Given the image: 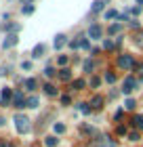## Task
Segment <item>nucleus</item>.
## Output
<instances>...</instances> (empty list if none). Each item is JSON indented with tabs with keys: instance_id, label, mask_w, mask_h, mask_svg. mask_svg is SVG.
Masks as SVG:
<instances>
[{
	"instance_id": "nucleus-1",
	"label": "nucleus",
	"mask_w": 143,
	"mask_h": 147,
	"mask_svg": "<svg viewBox=\"0 0 143 147\" xmlns=\"http://www.w3.org/2000/svg\"><path fill=\"white\" fill-rule=\"evenodd\" d=\"M13 122H15V128H17L19 135H25V132H30V128H32L30 118H28V116H23V113H15Z\"/></svg>"
},
{
	"instance_id": "nucleus-2",
	"label": "nucleus",
	"mask_w": 143,
	"mask_h": 147,
	"mask_svg": "<svg viewBox=\"0 0 143 147\" xmlns=\"http://www.w3.org/2000/svg\"><path fill=\"white\" fill-rule=\"evenodd\" d=\"M116 63H118V67L128 69V67H133V65H135V59H133V55H120Z\"/></svg>"
},
{
	"instance_id": "nucleus-3",
	"label": "nucleus",
	"mask_w": 143,
	"mask_h": 147,
	"mask_svg": "<svg viewBox=\"0 0 143 147\" xmlns=\"http://www.w3.org/2000/svg\"><path fill=\"white\" fill-rule=\"evenodd\" d=\"M25 101H28V99L23 97L21 90H15V92H13V107L21 109V107H25Z\"/></svg>"
},
{
	"instance_id": "nucleus-4",
	"label": "nucleus",
	"mask_w": 143,
	"mask_h": 147,
	"mask_svg": "<svg viewBox=\"0 0 143 147\" xmlns=\"http://www.w3.org/2000/svg\"><path fill=\"white\" fill-rule=\"evenodd\" d=\"M0 105H4V107L6 105H13V90L6 88V86L2 88V92H0Z\"/></svg>"
},
{
	"instance_id": "nucleus-5",
	"label": "nucleus",
	"mask_w": 143,
	"mask_h": 147,
	"mask_svg": "<svg viewBox=\"0 0 143 147\" xmlns=\"http://www.w3.org/2000/svg\"><path fill=\"white\" fill-rule=\"evenodd\" d=\"M135 88H137V80L128 76V78L124 80V86H122V92H124V95H131V92H133Z\"/></svg>"
},
{
	"instance_id": "nucleus-6",
	"label": "nucleus",
	"mask_w": 143,
	"mask_h": 147,
	"mask_svg": "<svg viewBox=\"0 0 143 147\" xmlns=\"http://www.w3.org/2000/svg\"><path fill=\"white\" fill-rule=\"evenodd\" d=\"M101 34H103V30H101V25L99 23H93L91 28H88V38H93V40H99Z\"/></svg>"
},
{
	"instance_id": "nucleus-7",
	"label": "nucleus",
	"mask_w": 143,
	"mask_h": 147,
	"mask_svg": "<svg viewBox=\"0 0 143 147\" xmlns=\"http://www.w3.org/2000/svg\"><path fill=\"white\" fill-rule=\"evenodd\" d=\"M17 40H19V38H17L15 34H9V36L4 38V42H2V49H13V46L17 44Z\"/></svg>"
},
{
	"instance_id": "nucleus-8",
	"label": "nucleus",
	"mask_w": 143,
	"mask_h": 147,
	"mask_svg": "<svg viewBox=\"0 0 143 147\" xmlns=\"http://www.w3.org/2000/svg\"><path fill=\"white\" fill-rule=\"evenodd\" d=\"M53 46H55V51H61L65 46V36L63 34H57L55 40H53Z\"/></svg>"
},
{
	"instance_id": "nucleus-9",
	"label": "nucleus",
	"mask_w": 143,
	"mask_h": 147,
	"mask_svg": "<svg viewBox=\"0 0 143 147\" xmlns=\"http://www.w3.org/2000/svg\"><path fill=\"white\" fill-rule=\"evenodd\" d=\"M103 9H105V2H103V0H95L93 6H91V13H101Z\"/></svg>"
},
{
	"instance_id": "nucleus-10",
	"label": "nucleus",
	"mask_w": 143,
	"mask_h": 147,
	"mask_svg": "<svg viewBox=\"0 0 143 147\" xmlns=\"http://www.w3.org/2000/svg\"><path fill=\"white\" fill-rule=\"evenodd\" d=\"M103 107V97H93V101H91V109H101Z\"/></svg>"
},
{
	"instance_id": "nucleus-11",
	"label": "nucleus",
	"mask_w": 143,
	"mask_h": 147,
	"mask_svg": "<svg viewBox=\"0 0 143 147\" xmlns=\"http://www.w3.org/2000/svg\"><path fill=\"white\" fill-rule=\"evenodd\" d=\"M44 55V44H38V46H34V51H32V57L34 59H40Z\"/></svg>"
},
{
	"instance_id": "nucleus-12",
	"label": "nucleus",
	"mask_w": 143,
	"mask_h": 147,
	"mask_svg": "<svg viewBox=\"0 0 143 147\" xmlns=\"http://www.w3.org/2000/svg\"><path fill=\"white\" fill-rule=\"evenodd\" d=\"M59 78L63 80V82H70V80H72V71L67 69V67H63V69L59 71Z\"/></svg>"
},
{
	"instance_id": "nucleus-13",
	"label": "nucleus",
	"mask_w": 143,
	"mask_h": 147,
	"mask_svg": "<svg viewBox=\"0 0 143 147\" xmlns=\"http://www.w3.org/2000/svg\"><path fill=\"white\" fill-rule=\"evenodd\" d=\"M57 143H59V139H57L55 135H51V137L44 139V145H46V147H57Z\"/></svg>"
},
{
	"instance_id": "nucleus-14",
	"label": "nucleus",
	"mask_w": 143,
	"mask_h": 147,
	"mask_svg": "<svg viewBox=\"0 0 143 147\" xmlns=\"http://www.w3.org/2000/svg\"><path fill=\"white\" fill-rule=\"evenodd\" d=\"M84 86H86V82H84L82 78H78V80H74V82H72V88L74 90H82Z\"/></svg>"
},
{
	"instance_id": "nucleus-15",
	"label": "nucleus",
	"mask_w": 143,
	"mask_h": 147,
	"mask_svg": "<svg viewBox=\"0 0 143 147\" xmlns=\"http://www.w3.org/2000/svg\"><path fill=\"white\" fill-rule=\"evenodd\" d=\"M38 97H28V101H25V107H32V109H36L38 107Z\"/></svg>"
},
{
	"instance_id": "nucleus-16",
	"label": "nucleus",
	"mask_w": 143,
	"mask_h": 147,
	"mask_svg": "<svg viewBox=\"0 0 143 147\" xmlns=\"http://www.w3.org/2000/svg\"><path fill=\"white\" fill-rule=\"evenodd\" d=\"M44 92H46L49 97H55V95H57V88H55L53 84H44Z\"/></svg>"
},
{
	"instance_id": "nucleus-17",
	"label": "nucleus",
	"mask_w": 143,
	"mask_h": 147,
	"mask_svg": "<svg viewBox=\"0 0 143 147\" xmlns=\"http://www.w3.org/2000/svg\"><path fill=\"white\" fill-rule=\"evenodd\" d=\"M120 32H122V25H120V23H112V25H110V34H112V36L120 34Z\"/></svg>"
},
{
	"instance_id": "nucleus-18",
	"label": "nucleus",
	"mask_w": 143,
	"mask_h": 147,
	"mask_svg": "<svg viewBox=\"0 0 143 147\" xmlns=\"http://www.w3.org/2000/svg\"><path fill=\"white\" fill-rule=\"evenodd\" d=\"M36 86H38V82H36L34 78H28V80H25V88H28V90H34Z\"/></svg>"
},
{
	"instance_id": "nucleus-19",
	"label": "nucleus",
	"mask_w": 143,
	"mask_h": 147,
	"mask_svg": "<svg viewBox=\"0 0 143 147\" xmlns=\"http://www.w3.org/2000/svg\"><path fill=\"white\" fill-rule=\"evenodd\" d=\"M137 107V101H135V99H126L124 101V109H135Z\"/></svg>"
},
{
	"instance_id": "nucleus-20",
	"label": "nucleus",
	"mask_w": 143,
	"mask_h": 147,
	"mask_svg": "<svg viewBox=\"0 0 143 147\" xmlns=\"http://www.w3.org/2000/svg\"><path fill=\"white\" fill-rule=\"evenodd\" d=\"M80 130H82V132H88V135H95V137H97V130H95L93 126H88V124H82V128H80Z\"/></svg>"
},
{
	"instance_id": "nucleus-21",
	"label": "nucleus",
	"mask_w": 143,
	"mask_h": 147,
	"mask_svg": "<svg viewBox=\"0 0 143 147\" xmlns=\"http://www.w3.org/2000/svg\"><path fill=\"white\" fill-rule=\"evenodd\" d=\"M114 17L118 19V17H120V13H118V11H114V9H110V11H105V19H114Z\"/></svg>"
},
{
	"instance_id": "nucleus-22",
	"label": "nucleus",
	"mask_w": 143,
	"mask_h": 147,
	"mask_svg": "<svg viewBox=\"0 0 143 147\" xmlns=\"http://www.w3.org/2000/svg\"><path fill=\"white\" fill-rule=\"evenodd\" d=\"M82 67H84V71H93V67H95V61H93V59H86Z\"/></svg>"
},
{
	"instance_id": "nucleus-23",
	"label": "nucleus",
	"mask_w": 143,
	"mask_h": 147,
	"mask_svg": "<svg viewBox=\"0 0 143 147\" xmlns=\"http://www.w3.org/2000/svg\"><path fill=\"white\" fill-rule=\"evenodd\" d=\"M80 49H84V51H91V42H88V40L82 36L80 38Z\"/></svg>"
},
{
	"instance_id": "nucleus-24",
	"label": "nucleus",
	"mask_w": 143,
	"mask_h": 147,
	"mask_svg": "<svg viewBox=\"0 0 143 147\" xmlns=\"http://www.w3.org/2000/svg\"><path fill=\"white\" fill-rule=\"evenodd\" d=\"M55 74H57L55 67H51V65H46V67H44V76H46V78H53Z\"/></svg>"
},
{
	"instance_id": "nucleus-25",
	"label": "nucleus",
	"mask_w": 143,
	"mask_h": 147,
	"mask_svg": "<svg viewBox=\"0 0 143 147\" xmlns=\"http://www.w3.org/2000/svg\"><path fill=\"white\" fill-rule=\"evenodd\" d=\"M78 109L82 111V113H91V103H80Z\"/></svg>"
},
{
	"instance_id": "nucleus-26",
	"label": "nucleus",
	"mask_w": 143,
	"mask_h": 147,
	"mask_svg": "<svg viewBox=\"0 0 143 147\" xmlns=\"http://www.w3.org/2000/svg\"><path fill=\"white\" fill-rule=\"evenodd\" d=\"M80 38H82V36H78V38L70 40V46H72V49H80Z\"/></svg>"
},
{
	"instance_id": "nucleus-27",
	"label": "nucleus",
	"mask_w": 143,
	"mask_h": 147,
	"mask_svg": "<svg viewBox=\"0 0 143 147\" xmlns=\"http://www.w3.org/2000/svg\"><path fill=\"white\" fill-rule=\"evenodd\" d=\"M21 11H23V15H32V13H34V4H25Z\"/></svg>"
},
{
	"instance_id": "nucleus-28",
	"label": "nucleus",
	"mask_w": 143,
	"mask_h": 147,
	"mask_svg": "<svg viewBox=\"0 0 143 147\" xmlns=\"http://www.w3.org/2000/svg\"><path fill=\"white\" fill-rule=\"evenodd\" d=\"M135 126L143 130V116H135Z\"/></svg>"
},
{
	"instance_id": "nucleus-29",
	"label": "nucleus",
	"mask_w": 143,
	"mask_h": 147,
	"mask_svg": "<svg viewBox=\"0 0 143 147\" xmlns=\"http://www.w3.org/2000/svg\"><path fill=\"white\" fill-rule=\"evenodd\" d=\"M55 132H57V135H61V132H65V124L57 122V124H55Z\"/></svg>"
},
{
	"instance_id": "nucleus-30",
	"label": "nucleus",
	"mask_w": 143,
	"mask_h": 147,
	"mask_svg": "<svg viewBox=\"0 0 143 147\" xmlns=\"http://www.w3.org/2000/svg\"><path fill=\"white\" fill-rule=\"evenodd\" d=\"M139 139H141V137H139V132H128V141H133V143H135V141H139Z\"/></svg>"
},
{
	"instance_id": "nucleus-31",
	"label": "nucleus",
	"mask_w": 143,
	"mask_h": 147,
	"mask_svg": "<svg viewBox=\"0 0 143 147\" xmlns=\"http://www.w3.org/2000/svg\"><path fill=\"white\" fill-rule=\"evenodd\" d=\"M103 49H105V51H112V49H114V40H105V42H103Z\"/></svg>"
},
{
	"instance_id": "nucleus-32",
	"label": "nucleus",
	"mask_w": 143,
	"mask_h": 147,
	"mask_svg": "<svg viewBox=\"0 0 143 147\" xmlns=\"http://www.w3.org/2000/svg\"><path fill=\"white\" fill-rule=\"evenodd\" d=\"M105 80H107L110 84H114V82H116V76H114L112 71H107V74H105Z\"/></svg>"
},
{
	"instance_id": "nucleus-33",
	"label": "nucleus",
	"mask_w": 143,
	"mask_h": 147,
	"mask_svg": "<svg viewBox=\"0 0 143 147\" xmlns=\"http://www.w3.org/2000/svg\"><path fill=\"white\" fill-rule=\"evenodd\" d=\"M99 84H101V80H99L97 76H95V78H91V86H93V88H97Z\"/></svg>"
},
{
	"instance_id": "nucleus-34",
	"label": "nucleus",
	"mask_w": 143,
	"mask_h": 147,
	"mask_svg": "<svg viewBox=\"0 0 143 147\" xmlns=\"http://www.w3.org/2000/svg\"><path fill=\"white\" fill-rule=\"evenodd\" d=\"M135 44H137V46H141V49H143V34H139L137 38H135Z\"/></svg>"
},
{
	"instance_id": "nucleus-35",
	"label": "nucleus",
	"mask_w": 143,
	"mask_h": 147,
	"mask_svg": "<svg viewBox=\"0 0 143 147\" xmlns=\"http://www.w3.org/2000/svg\"><path fill=\"white\" fill-rule=\"evenodd\" d=\"M57 63H59V65H65V63H67V57H65V55H61V57L57 59Z\"/></svg>"
},
{
	"instance_id": "nucleus-36",
	"label": "nucleus",
	"mask_w": 143,
	"mask_h": 147,
	"mask_svg": "<svg viewBox=\"0 0 143 147\" xmlns=\"http://www.w3.org/2000/svg\"><path fill=\"white\" fill-rule=\"evenodd\" d=\"M139 13H141V9H139V6H135V9L128 11V15H139Z\"/></svg>"
},
{
	"instance_id": "nucleus-37",
	"label": "nucleus",
	"mask_w": 143,
	"mask_h": 147,
	"mask_svg": "<svg viewBox=\"0 0 143 147\" xmlns=\"http://www.w3.org/2000/svg\"><path fill=\"white\" fill-rule=\"evenodd\" d=\"M70 101H72V99L67 97V95H63V97H61V103H63V105H70Z\"/></svg>"
},
{
	"instance_id": "nucleus-38",
	"label": "nucleus",
	"mask_w": 143,
	"mask_h": 147,
	"mask_svg": "<svg viewBox=\"0 0 143 147\" xmlns=\"http://www.w3.org/2000/svg\"><path fill=\"white\" fill-rule=\"evenodd\" d=\"M128 25H131V28H135V30H139V21H135V19H131V21H128Z\"/></svg>"
},
{
	"instance_id": "nucleus-39",
	"label": "nucleus",
	"mask_w": 143,
	"mask_h": 147,
	"mask_svg": "<svg viewBox=\"0 0 143 147\" xmlns=\"http://www.w3.org/2000/svg\"><path fill=\"white\" fill-rule=\"evenodd\" d=\"M116 132H118V135H126V128H124V126H118V128H116Z\"/></svg>"
},
{
	"instance_id": "nucleus-40",
	"label": "nucleus",
	"mask_w": 143,
	"mask_h": 147,
	"mask_svg": "<svg viewBox=\"0 0 143 147\" xmlns=\"http://www.w3.org/2000/svg\"><path fill=\"white\" fill-rule=\"evenodd\" d=\"M122 113H124V111H122V109H118V111L114 113V120H120V118H122Z\"/></svg>"
},
{
	"instance_id": "nucleus-41",
	"label": "nucleus",
	"mask_w": 143,
	"mask_h": 147,
	"mask_svg": "<svg viewBox=\"0 0 143 147\" xmlns=\"http://www.w3.org/2000/svg\"><path fill=\"white\" fill-rule=\"evenodd\" d=\"M21 67H23V69H30V67H32V63H30V61H23V63H21Z\"/></svg>"
},
{
	"instance_id": "nucleus-42",
	"label": "nucleus",
	"mask_w": 143,
	"mask_h": 147,
	"mask_svg": "<svg viewBox=\"0 0 143 147\" xmlns=\"http://www.w3.org/2000/svg\"><path fill=\"white\" fill-rule=\"evenodd\" d=\"M0 147H13L11 143H6V141H2V143H0Z\"/></svg>"
},
{
	"instance_id": "nucleus-43",
	"label": "nucleus",
	"mask_w": 143,
	"mask_h": 147,
	"mask_svg": "<svg viewBox=\"0 0 143 147\" xmlns=\"http://www.w3.org/2000/svg\"><path fill=\"white\" fill-rule=\"evenodd\" d=\"M4 122H6V120H4L2 116H0V126H4Z\"/></svg>"
},
{
	"instance_id": "nucleus-44",
	"label": "nucleus",
	"mask_w": 143,
	"mask_h": 147,
	"mask_svg": "<svg viewBox=\"0 0 143 147\" xmlns=\"http://www.w3.org/2000/svg\"><path fill=\"white\" fill-rule=\"evenodd\" d=\"M139 74H143V63H141V65H139Z\"/></svg>"
},
{
	"instance_id": "nucleus-45",
	"label": "nucleus",
	"mask_w": 143,
	"mask_h": 147,
	"mask_svg": "<svg viewBox=\"0 0 143 147\" xmlns=\"http://www.w3.org/2000/svg\"><path fill=\"white\" fill-rule=\"evenodd\" d=\"M21 2H25V4H30V0H21Z\"/></svg>"
},
{
	"instance_id": "nucleus-46",
	"label": "nucleus",
	"mask_w": 143,
	"mask_h": 147,
	"mask_svg": "<svg viewBox=\"0 0 143 147\" xmlns=\"http://www.w3.org/2000/svg\"><path fill=\"white\" fill-rule=\"evenodd\" d=\"M137 4H143V0H137Z\"/></svg>"
},
{
	"instance_id": "nucleus-47",
	"label": "nucleus",
	"mask_w": 143,
	"mask_h": 147,
	"mask_svg": "<svg viewBox=\"0 0 143 147\" xmlns=\"http://www.w3.org/2000/svg\"><path fill=\"white\" fill-rule=\"evenodd\" d=\"M103 2H110V0H103Z\"/></svg>"
}]
</instances>
